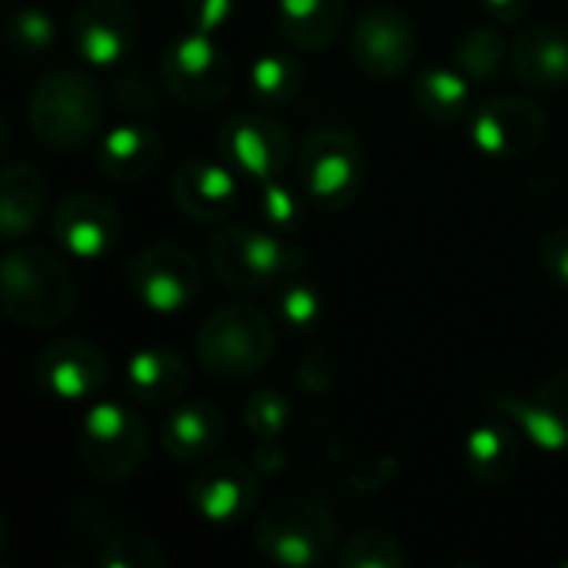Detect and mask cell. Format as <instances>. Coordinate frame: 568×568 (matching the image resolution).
<instances>
[{"mask_svg": "<svg viewBox=\"0 0 568 568\" xmlns=\"http://www.w3.org/2000/svg\"><path fill=\"white\" fill-rule=\"evenodd\" d=\"M0 310L17 326H63L77 310L73 270L60 253L37 243L7 250L0 266Z\"/></svg>", "mask_w": 568, "mask_h": 568, "instance_id": "cell-1", "label": "cell"}, {"mask_svg": "<svg viewBox=\"0 0 568 568\" xmlns=\"http://www.w3.org/2000/svg\"><path fill=\"white\" fill-rule=\"evenodd\" d=\"M106 116L103 87L80 67L47 70L30 93L27 120L40 146L53 153H73L87 146Z\"/></svg>", "mask_w": 568, "mask_h": 568, "instance_id": "cell-2", "label": "cell"}, {"mask_svg": "<svg viewBox=\"0 0 568 568\" xmlns=\"http://www.w3.org/2000/svg\"><path fill=\"white\" fill-rule=\"evenodd\" d=\"M276 356V326L253 303L216 306L196 333V359L206 376L236 383L260 376Z\"/></svg>", "mask_w": 568, "mask_h": 568, "instance_id": "cell-3", "label": "cell"}, {"mask_svg": "<svg viewBox=\"0 0 568 568\" xmlns=\"http://www.w3.org/2000/svg\"><path fill=\"white\" fill-rule=\"evenodd\" d=\"M213 276L236 293H263L276 283L303 276L306 253L276 230L220 226L206 243Z\"/></svg>", "mask_w": 568, "mask_h": 568, "instance_id": "cell-4", "label": "cell"}, {"mask_svg": "<svg viewBox=\"0 0 568 568\" xmlns=\"http://www.w3.org/2000/svg\"><path fill=\"white\" fill-rule=\"evenodd\" d=\"M253 549L280 568L323 566L336 549V519L320 499L283 496L256 519Z\"/></svg>", "mask_w": 568, "mask_h": 568, "instance_id": "cell-5", "label": "cell"}, {"mask_svg": "<svg viewBox=\"0 0 568 568\" xmlns=\"http://www.w3.org/2000/svg\"><path fill=\"white\" fill-rule=\"evenodd\" d=\"M296 180L323 213H339L356 203L366 183V160L359 140L343 126H316L306 133L296 153Z\"/></svg>", "mask_w": 568, "mask_h": 568, "instance_id": "cell-6", "label": "cell"}, {"mask_svg": "<svg viewBox=\"0 0 568 568\" xmlns=\"http://www.w3.org/2000/svg\"><path fill=\"white\" fill-rule=\"evenodd\" d=\"M146 426L120 403H97L83 413L77 426L80 466L100 483H123L140 473L146 459Z\"/></svg>", "mask_w": 568, "mask_h": 568, "instance_id": "cell-7", "label": "cell"}, {"mask_svg": "<svg viewBox=\"0 0 568 568\" xmlns=\"http://www.w3.org/2000/svg\"><path fill=\"white\" fill-rule=\"evenodd\" d=\"M160 80L163 90L183 106L206 110L226 100L236 80V67L210 33L190 30L166 43L160 57Z\"/></svg>", "mask_w": 568, "mask_h": 568, "instance_id": "cell-8", "label": "cell"}, {"mask_svg": "<svg viewBox=\"0 0 568 568\" xmlns=\"http://www.w3.org/2000/svg\"><path fill=\"white\" fill-rule=\"evenodd\" d=\"M546 133V110L523 93H493L469 113V136L493 160H523L542 146Z\"/></svg>", "mask_w": 568, "mask_h": 568, "instance_id": "cell-9", "label": "cell"}, {"mask_svg": "<svg viewBox=\"0 0 568 568\" xmlns=\"http://www.w3.org/2000/svg\"><path fill=\"white\" fill-rule=\"evenodd\" d=\"M126 283L146 310L180 313L200 296L203 270L190 250L176 243H156L126 263Z\"/></svg>", "mask_w": 568, "mask_h": 568, "instance_id": "cell-10", "label": "cell"}, {"mask_svg": "<svg viewBox=\"0 0 568 568\" xmlns=\"http://www.w3.org/2000/svg\"><path fill=\"white\" fill-rule=\"evenodd\" d=\"M220 153L233 170L246 173L250 180L270 183L286 173L293 160V136L276 116L246 110L220 123Z\"/></svg>", "mask_w": 568, "mask_h": 568, "instance_id": "cell-11", "label": "cell"}, {"mask_svg": "<svg viewBox=\"0 0 568 568\" xmlns=\"http://www.w3.org/2000/svg\"><path fill=\"white\" fill-rule=\"evenodd\" d=\"M419 33L413 20L396 7L366 10L349 33V57L359 73L373 80H396L416 63Z\"/></svg>", "mask_w": 568, "mask_h": 568, "instance_id": "cell-12", "label": "cell"}, {"mask_svg": "<svg viewBox=\"0 0 568 568\" xmlns=\"http://www.w3.org/2000/svg\"><path fill=\"white\" fill-rule=\"evenodd\" d=\"M33 383L43 396L60 403L90 399L110 383V363L100 346L63 336L40 349L33 363Z\"/></svg>", "mask_w": 568, "mask_h": 568, "instance_id": "cell-13", "label": "cell"}, {"mask_svg": "<svg viewBox=\"0 0 568 568\" xmlns=\"http://www.w3.org/2000/svg\"><path fill=\"white\" fill-rule=\"evenodd\" d=\"M50 233L60 250L80 260H100L106 256L123 233V216L120 210L90 190H73L53 206V223Z\"/></svg>", "mask_w": 568, "mask_h": 568, "instance_id": "cell-14", "label": "cell"}, {"mask_svg": "<svg viewBox=\"0 0 568 568\" xmlns=\"http://www.w3.org/2000/svg\"><path fill=\"white\" fill-rule=\"evenodd\" d=\"M70 47L90 67H116L136 47V17L126 0H83L70 17Z\"/></svg>", "mask_w": 568, "mask_h": 568, "instance_id": "cell-15", "label": "cell"}, {"mask_svg": "<svg viewBox=\"0 0 568 568\" xmlns=\"http://www.w3.org/2000/svg\"><path fill=\"white\" fill-rule=\"evenodd\" d=\"M190 506L213 526L246 519L260 503V476L240 459H206L190 479Z\"/></svg>", "mask_w": 568, "mask_h": 568, "instance_id": "cell-16", "label": "cell"}, {"mask_svg": "<svg viewBox=\"0 0 568 568\" xmlns=\"http://www.w3.org/2000/svg\"><path fill=\"white\" fill-rule=\"evenodd\" d=\"M509 67L516 80L539 93H559L568 87V27L532 23L513 37Z\"/></svg>", "mask_w": 568, "mask_h": 568, "instance_id": "cell-17", "label": "cell"}, {"mask_svg": "<svg viewBox=\"0 0 568 568\" xmlns=\"http://www.w3.org/2000/svg\"><path fill=\"white\" fill-rule=\"evenodd\" d=\"M173 203L196 223H223L240 203V183L223 163L190 160L173 173Z\"/></svg>", "mask_w": 568, "mask_h": 568, "instance_id": "cell-18", "label": "cell"}, {"mask_svg": "<svg viewBox=\"0 0 568 568\" xmlns=\"http://www.w3.org/2000/svg\"><path fill=\"white\" fill-rule=\"evenodd\" d=\"M499 409L546 453L568 449V369L546 379L532 396H503Z\"/></svg>", "mask_w": 568, "mask_h": 568, "instance_id": "cell-19", "label": "cell"}, {"mask_svg": "<svg viewBox=\"0 0 568 568\" xmlns=\"http://www.w3.org/2000/svg\"><path fill=\"white\" fill-rule=\"evenodd\" d=\"M226 439V416L220 406L193 399L163 413L160 446L176 463H206Z\"/></svg>", "mask_w": 568, "mask_h": 568, "instance_id": "cell-20", "label": "cell"}, {"mask_svg": "<svg viewBox=\"0 0 568 568\" xmlns=\"http://www.w3.org/2000/svg\"><path fill=\"white\" fill-rule=\"evenodd\" d=\"M160 163H163V136L140 120H130V123L106 130V136L97 146L100 173L116 180V183L146 180Z\"/></svg>", "mask_w": 568, "mask_h": 568, "instance_id": "cell-21", "label": "cell"}, {"mask_svg": "<svg viewBox=\"0 0 568 568\" xmlns=\"http://www.w3.org/2000/svg\"><path fill=\"white\" fill-rule=\"evenodd\" d=\"M190 386L186 359L170 346L136 349L126 363V389L143 406H173Z\"/></svg>", "mask_w": 568, "mask_h": 568, "instance_id": "cell-22", "label": "cell"}, {"mask_svg": "<svg viewBox=\"0 0 568 568\" xmlns=\"http://www.w3.org/2000/svg\"><path fill=\"white\" fill-rule=\"evenodd\" d=\"M276 27L296 50L320 53L339 40L346 27V0H276Z\"/></svg>", "mask_w": 568, "mask_h": 568, "instance_id": "cell-23", "label": "cell"}, {"mask_svg": "<svg viewBox=\"0 0 568 568\" xmlns=\"http://www.w3.org/2000/svg\"><path fill=\"white\" fill-rule=\"evenodd\" d=\"M47 210V176L33 163H7L0 173V233L7 240L27 236Z\"/></svg>", "mask_w": 568, "mask_h": 568, "instance_id": "cell-24", "label": "cell"}, {"mask_svg": "<svg viewBox=\"0 0 568 568\" xmlns=\"http://www.w3.org/2000/svg\"><path fill=\"white\" fill-rule=\"evenodd\" d=\"M466 469L483 486H503L519 466V443L506 423H483L466 436L463 446Z\"/></svg>", "mask_w": 568, "mask_h": 568, "instance_id": "cell-25", "label": "cell"}, {"mask_svg": "<svg viewBox=\"0 0 568 568\" xmlns=\"http://www.w3.org/2000/svg\"><path fill=\"white\" fill-rule=\"evenodd\" d=\"M413 103L429 123L449 126L469 113V80L456 67L423 70L413 83Z\"/></svg>", "mask_w": 568, "mask_h": 568, "instance_id": "cell-26", "label": "cell"}, {"mask_svg": "<svg viewBox=\"0 0 568 568\" xmlns=\"http://www.w3.org/2000/svg\"><path fill=\"white\" fill-rule=\"evenodd\" d=\"M303 80H306V70L303 63L293 57V53H263L253 60L250 73H246V87H250V97L266 106V110H280V106H290L300 90H303Z\"/></svg>", "mask_w": 568, "mask_h": 568, "instance_id": "cell-27", "label": "cell"}, {"mask_svg": "<svg viewBox=\"0 0 568 568\" xmlns=\"http://www.w3.org/2000/svg\"><path fill=\"white\" fill-rule=\"evenodd\" d=\"M513 43L499 27H473L456 47H453V67L469 83H489L503 73L509 60Z\"/></svg>", "mask_w": 568, "mask_h": 568, "instance_id": "cell-28", "label": "cell"}, {"mask_svg": "<svg viewBox=\"0 0 568 568\" xmlns=\"http://www.w3.org/2000/svg\"><path fill=\"white\" fill-rule=\"evenodd\" d=\"M93 562L100 568H163L166 556L150 536L103 523V529L93 532Z\"/></svg>", "mask_w": 568, "mask_h": 568, "instance_id": "cell-29", "label": "cell"}, {"mask_svg": "<svg viewBox=\"0 0 568 568\" xmlns=\"http://www.w3.org/2000/svg\"><path fill=\"white\" fill-rule=\"evenodd\" d=\"M3 40H7V50L20 60L40 57L57 40V20L43 7H33V3L13 7L7 13V37Z\"/></svg>", "mask_w": 568, "mask_h": 568, "instance_id": "cell-30", "label": "cell"}, {"mask_svg": "<svg viewBox=\"0 0 568 568\" xmlns=\"http://www.w3.org/2000/svg\"><path fill=\"white\" fill-rule=\"evenodd\" d=\"M336 562L343 568H406V552L396 536L383 529H363L343 542Z\"/></svg>", "mask_w": 568, "mask_h": 568, "instance_id": "cell-31", "label": "cell"}, {"mask_svg": "<svg viewBox=\"0 0 568 568\" xmlns=\"http://www.w3.org/2000/svg\"><path fill=\"white\" fill-rule=\"evenodd\" d=\"M243 423L256 439H280L293 423V406L280 389H253L243 403Z\"/></svg>", "mask_w": 568, "mask_h": 568, "instance_id": "cell-32", "label": "cell"}, {"mask_svg": "<svg viewBox=\"0 0 568 568\" xmlns=\"http://www.w3.org/2000/svg\"><path fill=\"white\" fill-rule=\"evenodd\" d=\"M280 316L296 333L316 329V323L323 320V293L313 283H306L303 276L290 280L280 293Z\"/></svg>", "mask_w": 568, "mask_h": 568, "instance_id": "cell-33", "label": "cell"}, {"mask_svg": "<svg viewBox=\"0 0 568 568\" xmlns=\"http://www.w3.org/2000/svg\"><path fill=\"white\" fill-rule=\"evenodd\" d=\"M303 190H290L280 180L263 183V196H260V213L270 223V230L276 233H296L303 223Z\"/></svg>", "mask_w": 568, "mask_h": 568, "instance_id": "cell-34", "label": "cell"}, {"mask_svg": "<svg viewBox=\"0 0 568 568\" xmlns=\"http://www.w3.org/2000/svg\"><path fill=\"white\" fill-rule=\"evenodd\" d=\"M113 93L120 100V106L133 116H150L160 110V93L156 87L146 80L143 70H126L113 80Z\"/></svg>", "mask_w": 568, "mask_h": 568, "instance_id": "cell-35", "label": "cell"}, {"mask_svg": "<svg viewBox=\"0 0 568 568\" xmlns=\"http://www.w3.org/2000/svg\"><path fill=\"white\" fill-rule=\"evenodd\" d=\"M296 383L303 393H329L336 383V359L326 346H316L310 353H303V359L296 363Z\"/></svg>", "mask_w": 568, "mask_h": 568, "instance_id": "cell-36", "label": "cell"}, {"mask_svg": "<svg viewBox=\"0 0 568 568\" xmlns=\"http://www.w3.org/2000/svg\"><path fill=\"white\" fill-rule=\"evenodd\" d=\"M233 7H236V0H183L190 30L210 33V37L233 17Z\"/></svg>", "mask_w": 568, "mask_h": 568, "instance_id": "cell-37", "label": "cell"}, {"mask_svg": "<svg viewBox=\"0 0 568 568\" xmlns=\"http://www.w3.org/2000/svg\"><path fill=\"white\" fill-rule=\"evenodd\" d=\"M539 256H542V270L549 273V280L568 290V226L552 230V233L542 240Z\"/></svg>", "mask_w": 568, "mask_h": 568, "instance_id": "cell-38", "label": "cell"}, {"mask_svg": "<svg viewBox=\"0 0 568 568\" xmlns=\"http://www.w3.org/2000/svg\"><path fill=\"white\" fill-rule=\"evenodd\" d=\"M479 3L496 23H519L532 7V0H479Z\"/></svg>", "mask_w": 568, "mask_h": 568, "instance_id": "cell-39", "label": "cell"}, {"mask_svg": "<svg viewBox=\"0 0 568 568\" xmlns=\"http://www.w3.org/2000/svg\"><path fill=\"white\" fill-rule=\"evenodd\" d=\"M566 3H568V0H566Z\"/></svg>", "mask_w": 568, "mask_h": 568, "instance_id": "cell-40", "label": "cell"}]
</instances>
